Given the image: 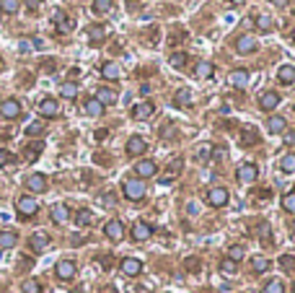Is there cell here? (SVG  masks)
<instances>
[{
	"instance_id": "obj_3",
	"label": "cell",
	"mask_w": 295,
	"mask_h": 293,
	"mask_svg": "<svg viewBox=\"0 0 295 293\" xmlns=\"http://www.w3.org/2000/svg\"><path fill=\"white\" fill-rule=\"evenodd\" d=\"M16 211H18L21 218H31V216L39 211V202H36L31 195H24V197L16 200Z\"/></svg>"
},
{
	"instance_id": "obj_19",
	"label": "cell",
	"mask_w": 295,
	"mask_h": 293,
	"mask_svg": "<svg viewBox=\"0 0 295 293\" xmlns=\"http://www.w3.org/2000/svg\"><path fill=\"white\" fill-rule=\"evenodd\" d=\"M267 130L269 133H285L287 130V122H285V117H280V114H272L269 119H267Z\"/></svg>"
},
{
	"instance_id": "obj_24",
	"label": "cell",
	"mask_w": 295,
	"mask_h": 293,
	"mask_svg": "<svg viewBox=\"0 0 295 293\" xmlns=\"http://www.w3.org/2000/svg\"><path fill=\"white\" fill-rule=\"evenodd\" d=\"M101 75L106 78V80H119V65H114V62H101Z\"/></svg>"
},
{
	"instance_id": "obj_46",
	"label": "cell",
	"mask_w": 295,
	"mask_h": 293,
	"mask_svg": "<svg viewBox=\"0 0 295 293\" xmlns=\"http://www.w3.org/2000/svg\"><path fill=\"white\" fill-rule=\"evenodd\" d=\"M220 270H223L225 275H236V270H238V262H233V260H228V257H225V260L220 262Z\"/></svg>"
},
{
	"instance_id": "obj_12",
	"label": "cell",
	"mask_w": 295,
	"mask_h": 293,
	"mask_svg": "<svg viewBox=\"0 0 295 293\" xmlns=\"http://www.w3.org/2000/svg\"><path fill=\"white\" fill-rule=\"evenodd\" d=\"M39 114L52 119V117H57V114H60V104H57L55 99H41V101H39Z\"/></svg>"
},
{
	"instance_id": "obj_10",
	"label": "cell",
	"mask_w": 295,
	"mask_h": 293,
	"mask_svg": "<svg viewBox=\"0 0 295 293\" xmlns=\"http://www.w3.org/2000/svg\"><path fill=\"white\" fill-rule=\"evenodd\" d=\"M150 236H153V226H150V223L138 221V223L132 226V239H135V241H148Z\"/></svg>"
},
{
	"instance_id": "obj_54",
	"label": "cell",
	"mask_w": 295,
	"mask_h": 293,
	"mask_svg": "<svg viewBox=\"0 0 295 293\" xmlns=\"http://www.w3.org/2000/svg\"><path fill=\"white\" fill-rule=\"evenodd\" d=\"M187 213H189V216H197V202H189V205H187Z\"/></svg>"
},
{
	"instance_id": "obj_56",
	"label": "cell",
	"mask_w": 295,
	"mask_h": 293,
	"mask_svg": "<svg viewBox=\"0 0 295 293\" xmlns=\"http://www.w3.org/2000/svg\"><path fill=\"white\" fill-rule=\"evenodd\" d=\"M78 75H80V70H78V68H70V78H73V83H75Z\"/></svg>"
},
{
	"instance_id": "obj_42",
	"label": "cell",
	"mask_w": 295,
	"mask_h": 293,
	"mask_svg": "<svg viewBox=\"0 0 295 293\" xmlns=\"http://www.w3.org/2000/svg\"><path fill=\"white\" fill-rule=\"evenodd\" d=\"M280 267H282L285 273H292V270H295V257H292V255H282V257H280Z\"/></svg>"
},
{
	"instance_id": "obj_25",
	"label": "cell",
	"mask_w": 295,
	"mask_h": 293,
	"mask_svg": "<svg viewBox=\"0 0 295 293\" xmlns=\"http://www.w3.org/2000/svg\"><path fill=\"white\" fill-rule=\"evenodd\" d=\"M96 99L104 104V107H109V104H114L117 101V94L111 91V89H106V86H101L99 91H96Z\"/></svg>"
},
{
	"instance_id": "obj_38",
	"label": "cell",
	"mask_w": 295,
	"mask_h": 293,
	"mask_svg": "<svg viewBox=\"0 0 295 293\" xmlns=\"http://www.w3.org/2000/svg\"><path fill=\"white\" fill-rule=\"evenodd\" d=\"M187 62H189V55H187V52H181V50H179V52H174V55H171V65H174L176 70H181Z\"/></svg>"
},
{
	"instance_id": "obj_41",
	"label": "cell",
	"mask_w": 295,
	"mask_h": 293,
	"mask_svg": "<svg viewBox=\"0 0 295 293\" xmlns=\"http://www.w3.org/2000/svg\"><path fill=\"white\" fill-rule=\"evenodd\" d=\"M41 133H44V124H41V122H31V124H26V135L39 138Z\"/></svg>"
},
{
	"instance_id": "obj_45",
	"label": "cell",
	"mask_w": 295,
	"mask_h": 293,
	"mask_svg": "<svg viewBox=\"0 0 295 293\" xmlns=\"http://www.w3.org/2000/svg\"><path fill=\"white\" fill-rule=\"evenodd\" d=\"M257 26H259L262 31H272V29H275V21H272L269 16H257Z\"/></svg>"
},
{
	"instance_id": "obj_35",
	"label": "cell",
	"mask_w": 295,
	"mask_h": 293,
	"mask_svg": "<svg viewBox=\"0 0 295 293\" xmlns=\"http://www.w3.org/2000/svg\"><path fill=\"white\" fill-rule=\"evenodd\" d=\"M251 267H254L257 275H262V273L269 270V260H267V257H254V260H251Z\"/></svg>"
},
{
	"instance_id": "obj_60",
	"label": "cell",
	"mask_w": 295,
	"mask_h": 293,
	"mask_svg": "<svg viewBox=\"0 0 295 293\" xmlns=\"http://www.w3.org/2000/svg\"><path fill=\"white\" fill-rule=\"evenodd\" d=\"M0 65H3V57H0Z\"/></svg>"
},
{
	"instance_id": "obj_50",
	"label": "cell",
	"mask_w": 295,
	"mask_h": 293,
	"mask_svg": "<svg viewBox=\"0 0 295 293\" xmlns=\"http://www.w3.org/2000/svg\"><path fill=\"white\" fill-rule=\"evenodd\" d=\"M259 236H262V241H264V244H269V241H272V239H269V236H272V231H269V226H267V223H262V226H259Z\"/></svg>"
},
{
	"instance_id": "obj_43",
	"label": "cell",
	"mask_w": 295,
	"mask_h": 293,
	"mask_svg": "<svg viewBox=\"0 0 295 293\" xmlns=\"http://www.w3.org/2000/svg\"><path fill=\"white\" fill-rule=\"evenodd\" d=\"M264 293H285V285H282V280H269L267 285H264Z\"/></svg>"
},
{
	"instance_id": "obj_29",
	"label": "cell",
	"mask_w": 295,
	"mask_h": 293,
	"mask_svg": "<svg viewBox=\"0 0 295 293\" xmlns=\"http://www.w3.org/2000/svg\"><path fill=\"white\" fill-rule=\"evenodd\" d=\"M213 73H215V65H213V62L205 60V62L197 65V78H202V80H205V78H213Z\"/></svg>"
},
{
	"instance_id": "obj_32",
	"label": "cell",
	"mask_w": 295,
	"mask_h": 293,
	"mask_svg": "<svg viewBox=\"0 0 295 293\" xmlns=\"http://www.w3.org/2000/svg\"><path fill=\"white\" fill-rule=\"evenodd\" d=\"M101 112H104V104H101V101H99L96 96L86 101V114H91V117H99Z\"/></svg>"
},
{
	"instance_id": "obj_2",
	"label": "cell",
	"mask_w": 295,
	"mask_h": 293,
	"mask_svg": "<svg viewBox=\"0 0 295 293\" xmlns=\"http://www.w3.org/2000/svg\"><path fill=\"white\" fill-rule=\"evenodd\" d=\"M228 190L225 187H210L207 190V195H205V200H207V205H213V207H225L228 205Z\"/></svg>"
},
{
	"instance_id": "obj_47",
	"label": "cell",
	"mask_w": 295,
	"mask_h": 293,
	"mask_svg": "<svg viewBox=\"0 0 295 293\" xmlns=\"http://www.w3.org/2000/svg\"><path fill=\"white\" fill-rule=\"evenodd\" d=\"M16 161V156L11 153V151H6V148H0V166H11Z\"/></svg>"
},
{
	"instance_id": "obj_9",
	"label": "cell",
	"mask_w": 295,
	"mask_h": 293,
	"mask_svg": "<svg viewBox=\"0 0 295 293\" xmlns=\"http://www.w3.org/2000/svg\"><path fill=\"white\" fill-rule=\"evenodd\" d=\"M104 234H106L111 241H122V239H124V223L117 221V218H111V221L104 226Z\"/></svg>"
},
{
	"instance_id": "obj_23",
	"label": "cell",
	"mask_w": 295,
	"mask_h": 293,
	"mask_svg": "<svg viewBox=\"0 0 295 293\" xmlns=\"http://www.w3.org/2000/svg\"><path fill=\"white\" fill-rule=\"evenodd\" d=\"M18 244V234L13 231H0V249H13Z\"/></svg>"
},
{
	"instance_id": "obj_11",
	"label": "cell",
	"mask_w": 295,
	"mask_h": 293,
	"mask_svg": "<svg viewBox=\"0 0 295 293\" xmlns=\"http://www.w3.org/2000/svg\"><path fill=\"white\" fill-rule=\"evenodd\" d=\"M135 174H138L140 179H150V177H155V174H158V166H155L153 161H148V158H145V161H140V163L135 166Z\"/></svg>"
},
{
	"instance_id": "obj_34",
	"label": "cell",
	"mask_w": 295,
	"mask_h": 293,
	"mask_svg": "<svg viewBox=\"0 0 295 293\" xmlns=\"http://www.w3.org/2000/svg\"><path fill=\"white\" fill-rule=\"evenodd\" d=\"M104 36H106V26H104V24H96V26L88 29V39H91V41H101Z\"/></svg>"
},
{
	"instance_id": "obj_39",
	"label": "cell",
	"mask_w": 295,
	"mask_h": 293,
	"mask_svg": "<svg viewBox=\"0 0 295 293\" xmlns=\"http://www.w3.org/2000/svg\"><path fill=\"white\" fill-rule=\"evenodd\" d=\"M21 8V0H0V11L3 13H16Z\"/></svg>"
},
{
	"instance_id": "obj_5",
	"label": "cell",
	"mask_w": 295,
	"mask_h": 293,
	"mask_svg": "<svg viewBox=\"0 0 295 293\" xmlns=\"http://www.w3.org/2000/svg\"><path fill=\"white\" fill-rule=\"evenodd\" d=\"M0 114H3L6 119H16V117L24 114V107H21L18 99H6L3 104H0Z\"/></svg>"
},
{
	"instance_id": "obj_6",
	"label": "cell",
	"mask_w": 295,
	"mask_h": 293,
	"mask_svg": "<svg viewBox=\"0 0 295 293\" xmlns=\"http://www.w3.org/2000/svg\"><path fill=\"white\" fill-rule=\"evenodd\" d=\"M233 47H236L238 55H251V52L257 50V39L251 36V34H243V36L236 39V45H233Z\"/></svg>"
},
{
	"instance_id": "obj_53",
	"label": "cell",
	"mask_w": 295,
	"mask_h": 293,
	"mask_svg": "<svg viewBox=\"0 0 295 293\" xmlns=\"http://www.w3.org/2000/svg\"><path fill=\"white\" fill-rule=\"evenodd\" d=\"M269 3H272V6H277V8H287L290 0H269Z\"/></svg>"
},
{
	"instance_id": "obj_1",
	"label": "cell",
	"mask_w": 295,
	"mask_h": 293,
	"mask_svg": "<svg viewBox=\"0 0 295 293\" xmlns=\"http://www.w3.org/2000/svg\"><path fill=\"white\" fill-rule=\"evenodd\" d=\"M122 195L127 197V200H132V202H140V200L145 197V184H143V179H124Z\"/></svg>"
},
{
	"instance_id": "obj_8",
	"label": "cell",
	"mask_w": 295,
	"mask_h": 293,
	"mask_svg": "<svg viewBox=\"0 0 295 293\" xmlns=\"http://www.w3.org/2000/svg\"><path fill=\"white\" fill-rule=\"evenodd\" d=\"M122 273L127 275V278H138L143 273V262L138 257H124L122 260Z\"/></svg>"
},
{
	"instance_id": "obj_40",
	"label": "cell",
	"mask_w": 295,
	"mask_h": 293,
	"mask_svg": "<svg viewBox=\"0 0 295 293\" xmlns=\"http://www.w3.org/2000/svg\"><path fill=\"white\" fill-rule=\"evenodd\" d=\"M241 143H243V145H254V143H259V135L251 130V128H246V130L241 133Z\"/></svg>"
},
{
	"instance_id": "obj_4",
	"label": "cell",
	"mask_w": 295,
	"mask_h": 293,
	"mask_svg": "<svg viewBox=\"0 0 295 293\" xmlns=\"http://www.w3.org/2000/svg\"><path fill=\"white\" fill-rule=\"evenodd\" d=\"M236 177H238V182H243V184L257 182V177H259L257 163H241V166H238V172H236Z\"/></svg>"
},
{
	"instance_id": "obj_51",
	"label": "cell",
	"mask_w": 295,
	"mask_h": 293,
	"mask_svg": "<svg viewBox=\"0 0 295 293\" xmlns=\"http://www.w3.org/2000/svg\"><path fill=\"white\" fill-rule=\"evenodd\" d=\"M109 11V3H106V0H99V3L94 6V13H106Z\"/></svg>"
},
{
	"instance_id": "obj_18",
	"label": "cell",
	"mask_w": 295,
	"mask_h": 293,
	"mask_svg": "<svg viewBox=\"0 0 295 293\" xmlns=\"http://www.w3.org/2000/svg\"><path fill=\"white\" fill-rule=\"evenodd\" d=\"M50 218H52L55 223H65V221L70 218L67 205H62V202H60V205H52V207H50Z\"/></svg>"
},
{
	"instance_id": "obj_28",
	"label": "cell",
	"mask_w": 295,
	"mask_h": 293,
	"mask_svg": "<svg viewBox=\"0 0 295 293\" xmlns=\"http://www.w3.org/2000/svg\"><path fill=\"white\" fill-rule=\"evenodd\" d=\"M280 169H282L285 174H295V153H285V156H282Z\"/></svg>"
},
{
	"instance_id": "obj_13",
	"label": "cell",
	"mask_w": 295,
	"mask_h": 293,
	"mask_svg": "<svg viewBox=\"0 0 295 293\" xmlns=\"http://www.w3.org/2000/svg\"><path fill=\"white\" fill-rule=\"evenodd\" d=\"M277 104H280V94H277V91H264V94L259 96V107H262L264 112L277 109Z\"/></svg>"
},
{
	"instance_id": "obj_37",
	"label": "cell",
	"mask_w": 295,
	"mask_h": 293,
	"mask_svg": "<svg viewBox=\"0 0 295 293\" xmlns=\"http://www.w3.org/2000/svg\"><path fill=\"white\" fill-rule=\"evenodd\" d=\"M75 223L78 226H91L94 223V213L91 211H78L75 213Z\"/></svg>"
},
{
	"instance_id": "obj_31",
	"label": "cell",
	"mask_w": 295,
	"mask_h": 293,
	"mask_svg": "<svg viewBox=\"0 0 295 293\" xmlns=\"http://www.w3.org/2000/svg\"><path fill=\"white\" fill-rule=\"evenodd\" d=\"M60 96H62V99H75V96H78V86H75L73 80L62 83V86H60Z\"/></svg>"
},
{
	"instance_id": "obj_30",
	"label": "cell",
	"mask_w": 295,
	"mask_h": 293,
	"mask_svg": "<svg viewBox=\"0 0 295 293\" xmlns=\"http://www.w3.org/2000/svg\"><path fill=\"white\" fill-rule=\"evenodd\" d=\"M21 290H24V293H44V290H41V283L34 280V278H26V280L21 283Z\"/></svg>"
},
{
	"instance_id": "obj_7",
	"label": "cell",
	"mask_w": 295,
	"mask_h": 293,
	"mask_svg": "<svg viewBox=\"0 0 295 293\" xmlns=\"http://www.w3.org/2000/svg\"><path fill=\"white\" fill-rule=\"evenodd\" d=\"M75 262L73 260H60L57 262V267H55V275L60 278V280H73L75 278Z\"/></svg>"
},
{
	"instance_id": "obj_57",
	"label": "cell",
	"mask_w": 295,
	"mask_h": 293,
	"mask_svg": "<svg viewBox=\"0 0 295 293\" xmlns=\"http://www.w3.org/2000/svg\"><path fill=\"white\" fill-rule=\"evenodd\" d=\"M44 68H47V73H52V68H55V62H52V60H44Z\"/></svg>"
},
{
	"instance_id": "obj_48",
	"label": "cell",
	"mask_w": 295,
	"mask_h": 293,
	"mask_svg": "<svg viewBox=\"0 0 295 293\" xmlns=\"http://www.w3.org/2000/svg\"><path fill=\"white\" fill-rule=\"evenodd\" d=\"M228 260H233V262H238V260H243V246H231L228 249Z\"/></svg>"
},
{
	"instance_id": "obj_26",
	"label": "cell",
	"mask_w": 295,
	"mask_h": 293,
	"mask_svg": "<svg viewBox=\"0 0 295 293\" xmlns=\"http://www.w3.org/2000/svg\"><path fill=\"white\" fill-rule=\"evenodd\" d=\"M192 99H194V96H192L189 89H179V91L174 94V104H176V107H189Z\"/></svg>"
},
{
	"instance_id": "obj_16",
	"label": "cell",
	"mask_w": 295,
	"mask_h": 293,
	"mask_svg": "<svg viewBox=\"0 0 295 293\" xmlns=\"http://www.w3.org/2000/svg\"><path fill=\"white\" fill-rule=\"evenodd\" d=\"M153 112H155V107H153L150 101H143V104H135V107H132V117L140 119V122H143V119H150Z\"/></svg>"
},
{
	"instance_id": "obj_15",
	"label": "cell",
	"mask_w": 295,
	"mask_h": 293,
	"mask_svg": "<svg viewBox=\"0 0 295 293\" xmlns=\"http://www.w3.org/2000/svg\"><path fill=\"white\" fill-rule=\"evenodd\" d=\"M29 246L34 249V252H41V249H47V246H50V236H47L44 231H36V234H31Z\"/></svg>"
},
{
	"instance_id": "obj_59",
	"label": "cell",
	"mask_w": 295,
	"mask_h": 293,
	"mask_svg": "<svg viewBox=\"0 0 295 293\" xmlns=\"http://www.w3.org/2000/svg\"><path fill=\"white\" fill-rule=\"evenodd\" d=\"M231 3H233V6H243V3H246V0H231Z\"/></svg>"
},
{
	"instance_id": "obj_44",
	"label": "cell",
	"mask_w": 295,
	"mask_h": 293,
	"mask_svg": "<svg viewBox=\"0 0 295 293\" xmlns=\"http://www.w3.org/2000/svg\"><path fill=\"white\" fill-rule=\"evenodd\" d=\"M282 207H285L287 213H295V190H292V192H287V195L282 197Z\"/></svg>"
},
{
	"instance_id": "obj_61",
	"label": "cell",
	"mask_w": 295,
	"mask_h": 293,
	"mask_svg": "<svg viewBox=\"0 0 295 293\" xmlns=\"http://www.w3.org/2000/svg\"><path fill=\"white\" fill-rule=\"evenodd\" d=\"M292 231H295V223H292Z\"/></svg>"
},
{
	"instance_id": "obj_17",
	"label": "cell",
	"mask_w": 295,
	"mask_h": 293,
	"mask_svg": "<svg viewBox=\"0 0 295 293\" xmlns=\"http://www.w3.org/2000/svg\"><path fill=\"white\" fill-rule=\"evenodd\" d=\"M145 151H148V143H145L140 135H132V138L127 140V153H130V156H143Z\"/></svg>"
},
{
	"instance_id": "obj_49",
	"label": "cell",
	"mask_w": 295,
	"mask_h": 293,
	"mask_svg": "<svg viewBox=\"0 0 295 293\" xmlns=\"http://www.w3.org/2000/svg\"><path fill=\"white\" fill-rule=\"evenodd\" d=\"M184 267H187L189 273H199V267H202V262H199L197 257H189V260L184 262Z\"/></svg>"
},
{
	"instance_id": "obj_62",
	"label": "cell",
	"mask_w": 295,
	"mask_h": 293,
	"mask_svg": "<svg viewBox=\"0 0 295 293\" xmlns=\"http://www.w3.org/2000/svg\"><path fill=\"white\" fill-rule=\"evenodd\" d=\"M292 290H295V283H292Z\"/></svg>"
},
{
	"instance_id": "obj_21",
	"label": "cell",
	"mask_w": 295,
	"mask_h": 293,
	"mask_svg": "<svg viewBox=\"0 0 295 293\" xmlns=\"http://www.w3.org/2000/svg\"><path fill=\"white\" fill-rule=\"evenodd\" d=\"M277 80L285 83V86L295 83V68H292V65H280V68H277Z\"/></svg>"
},
{
	"instance_id": "obj_22",
	"label": "cell",
	"mask_w": 295,
	"mask_h": 293,
	"mask_svg": "<svg viewBox=\"0 0 295 293\" xmlns=\"http://www.w3.org/2000/svg\"><path fill=\"white\" fill-rule=\"evenodd\" d=\"M55 24L60 26V31H73V29H75V21H73L65 11H57V13H55Z\"/></svg>"
},
{
	"instance_id": "obj_27",
	"label": "cell",
	"mask_w": 295,
	"mask_h": 293,
	"mask_svg": "<svg viewBox=\"0 0 295 293\" xmlns=\"http://www.w3.org/2000/svg\"><path fill=\"white\" fill-rule=\"evenodd\" d=\"M210 156H213V145H210V143H199L197 151H194V158L199 163H205V161H210Z\"/></svg>"
},
{
	"instance_id": "obj_20",
	"label": "cell",
	"mask_w": 295,
	"mask_h": 293,
	"mask_svg": "<svg viewBox=\"0 0 295 293\" xmlns=\"http://www.w3.org/2000/svg\"><path fill=\"white\" fill-rule=\"evenodd\" d=\"M231 86H236V89H246L248 86V73L243 70V68H238V70H233L231 73Z\"/></svg>"
},
{
	"instance_id": "obj_33",
	"label": "cell",
	"mask_w": 295,
	"mask_h": 293,
	"mask_svg": "<svg viewBox=\"0 0 295 293\" xmlns=\"http://www.w3.org/2000/svg\"><path fill=\"white\" fill-rule=\"evenodd\" d=\"M39 153H41V143H31V145H26V151H24V158H26L29 163H34V161L39 158Z\"/></svg>"
},
{
	"instance_id": "obj_14",
	"label": "cell",
	"mask_w": 295,
	"mask_h": 293,
	"mask_svg": "<svg viewBox=\"0 0 295 293\" xmlns=\"http://www.w3.org/2000/svg\"><path fill=\"white\" fill-rule=\"evenodd\" d=\"M26 187L31 192H44L47 190V177L44 174H29L26 177Z\"/></svg>"
},
{
	"instance_id": "obj_55",
	"label": "cell",
	"mask_w": 295,
	"mask_h": 293,
	"mask_svg": "<svg viewBox=\"0 0 295 293\" xmlns=\"http://www.w3.org/2000/svg\"><path fill=\"white\" fill-rule=\"evenodd\" d=\"M140 94H143V96H148V94H150V86H148V83H143V86H140Z\"/></svg>"
},
{
	"instance_id": "obj_52",
	"label": "cell",
	"mask_w": 295,
	"mask_h": 293,
	"mask_svg": "<svg viewBox=\"0 0 295 293\" xmlns=\"http://www.w3.org/2000/svg\"><path fill=\"white\" fill-rule=\"evenodd\" d=\"M285 143H287V145H295V130H285Z\"/></svg>"
},
{
	"instance_id": "obj_36",
	"label": "cell",
	"mask_w": 295,
	"mask_h": 293,
	"mask_svg": "<svg viewBox=\"0 0 295 293\" xmlns=\"http://www.w3.org/2000/svg\"><path fill=\"white\" fill-rule=\"evenodd\" d=\"M181 166H184V161H181V158H176L171 166H168V177H163L161 182H163V184H168V182H171V177H176V174L181 172Z\"/></svg>"
},
{
	"instance_id": "obj_58",
	"label": "cell",
	"mask_w": 295,
	"mask_h": 293,
	"mask_svg": "<svg viewBox=\"0 0 295 293\" xmlns=\"http://www.w3.org/2000/svg\"><path fill=\"white\" fill-rule=\"evenodd\" d=\"M106 138V130H96V140H104Z\"/></svg>"
}]
</instances>
